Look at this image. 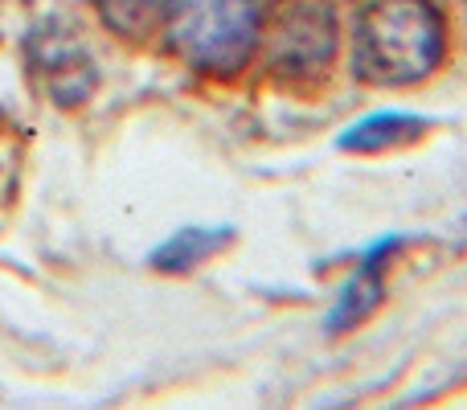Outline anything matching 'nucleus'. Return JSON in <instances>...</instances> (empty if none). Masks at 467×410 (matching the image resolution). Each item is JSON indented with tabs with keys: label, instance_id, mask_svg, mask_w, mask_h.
<instances>
[{
	"label": "nucleus",
	"instance_id": "f257e3e1",
	"mask_svg": "<svg viewBox=\"0 0 467 410\" xmlns=\"http://www.w3.org/2000/svg\"><path fill=\"white\" fill-rule=\"evenodd\" d=\"M443 16L431 0H373L353 33V70L369 87H410L443 62Z\"/></svg>",
	"mask_w": 467,
	"mask_h": 410
},
{
	"label": "nucleus",
	"instance_id": "f03ea898",
	"mask_svg": "<svg viewBox=\"0 0 467 410\" xmlns=\"http://www.w3.org/2000/svg\"><path fill=\"white\" fill-rule=\"evenodd\" d=\"M169 41L189 66L205 74H238L263 37L254 0H169Z\"/></svg>",
	"mask_w": 467,
	"mask_h": 410
},
{
	"label": "nucleus",
	"instance_id": "7ed1b4c3",
	"mask_svg": "<svg viewBox=\"0 0 467 410\" xmlns=\"http://www.w3.org/2000/svg\"><path fill=\"white\" fill-rule=\"evenodd\" d=\"M271 66L287 79H312L337 54V16L328 0H283L271 21H263V37Z\"/></svg>",
	"mask_w": 467,
	"mask_h": 410
},
{
	"label": "nucleus",
	"instance_id": "20e7f679",
	"mask_svg": "<svg viewBox=\"0 0 467 410\" xmlns=\"http://www.w3.org/2000/svg\"><path fill=\"white\" fill-rule=\"evenodd\" d=\"M33 62L46 74L49 95L66 107L82 103V99L90 95V87H95V62H90L87 46H82L74 33L57 37L54 25H49V41L33 37Z\"/></svg>",
	"mask_w": 467,
	"mask_h": 410
},
{
	"label": "nucleus",
	"instance_id": "39448f33",
	"mask_svg": "<svg viewBox=\"0 0 467 410\" xmlns=\"http://www.w3.org/2000/svg\"><path fill=\"white\" fill-rule=\"evenodd\" d=\"M394 247H398V238H386L381 247H373L369 255H365V263L353 271V279L345 283V291H340L337 308H332L328 332L357 329V324H361L365 316H369L373 308L381 304V267H386V258L394 255Z\"/></svg>",
	"mask_w": 467,
	"mask_h": 410
},
{
	"label": "nucleus",
	"instance_id": "423d86ee",
	"mask_svg": "<svg viewBox=\"0 0 467 410\" xmlns=\"http://www.w3.org/2000/svg\"><path fill=\"white\" fill-rule=\"evenodd\" d=\"M427 131V120L419 115H402V111H378L369 120H361L357 128H348L340 136L345 152H381V148L406 144V140H419Z\"/></svg>",
	"mask_w": 467,
	"mask_h": 410
},
{
	"label": "nucleus",
	"instance_id": "0eeeda50",
	"mask_svg": "<svg viewBox=\"0 0 467 410\" xmlns=\"http://www.w3.org/2000/svg\"><path fill=\"white\" fill-rule=\"evenodd\" d=\"M226 238H230V230H202V226L181 230L152 250V267L156 271H169V275H185V271H193L202 258H210Z\"/></svg>",
	"mask_w": 467,
	"mask_h": 410
},
{
	"label": "nucleus",
	"instance_id": "6e6552de",
	"mask_svg": "<svg viewBox=\"0 0 467 410\" xmlns=\"http://www.w3.org/2000/svg\"><path fill=\"white\" fill-rule=\"evenodd\" d=\"M95 5L107 29H115L119 37H131V41L161 29L164 13H169V0H95Z\"/></svg>",
	"mask_w": 467,
	"mask_h": 410
}]
</instances>
